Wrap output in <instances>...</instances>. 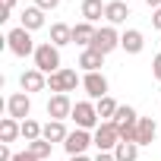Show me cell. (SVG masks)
<instances>
[{"mask_svg":"<svg viewBox=\"0 0 161 161\" xmlns=\"http://www.w3.org/2000/svg\"><path fill=\"white\" fill-rule=\"evenodd\" d=\"M32 57H35V69H41L44 76H54L57 69H63V66H60V47H54L51 41L38 44Z\"/></svg>","mask_w":161,"mask_h":161,"instance_id":"cell-1","label":"cell"},{"mask_svg":"<svg viewBox=\"0 0 161 161\" xmlns=\"http://www.w3.org/2000/svg\"><path fill=\"white\" fill-rule=\"evenodd\" d=\"M69 117L76 120V130H98V123H101L95 101H76Z\"/></svg>","mask_w":161,"mask_h":161,"instance_id":"cell-2","label":"cell"},{"mask_svg":"<svg viewBox=\"0 0 161 161\" xmlns=\"http://www.w3.org/2000/svg\"><path fill=\"white\" fill-rule=\"evenodd\" d=\"M7 47H10L16 57H29V54H35L38 44L32 41V32L19 25V29H10V32H7Z\"/></svg>","mask_w":161,"mask_h":161,"instance_id":"cell-3","label":"cell"},{"mask_svg":"<svg viewBox=\"0 0 161 161\" xmlns=\"http://www.w3.org/2000/svg\"><path fill=\"white\" fill-rule=\"evenodd\" d=\"M76 86H82V79L76 76V69H57L54 76H47V89L54 95H66V92H76Z\"/></svg>","mask_w":161,"mask_h":161,"instance_id":"cell-4","label":"cell"},{"mask_svg":"<svg viewBox=\"0 0 161 161\" xmlns=\"http://www.w3.org/2000/svg\"><path fill=\"white\" fill-rule=\"evenodd\" d=\"M92 139H95V148L98 152H114L120 145V130L111 120H104V123H98V130L92 133Z\"/></svg>","mask_w":161,"mask_h":161,"instance_id":"cell-5","label":"cell"},{"mask_svg":"<svg viewBox=\"0 0 161 161\" xmlns=\"http://www.w3.org/2000/svg\"><path fill=\"white\" fill-rule=\"evenodd\" d=\"M7 114L13 117V120H29V114H32V98L25 95V92H13L10 98H7Z\"/></svg>","mask_w":161,"mask_h":161,"instance_id":"cell-6","label":"cell"},{"mask_svg":"<svg viewBox=\"0 0 161 161\" xmlns=\"http://www.w3.org/2000/svg\"><path fill=\"white\" fill-rule=\"evenodd\" d=\"M92 47L98 51V54H111V51H117L120 47V35H117V29L114 25H104V29H98V35H95V41H92Z\"/></svg>","mask_w":161,"mask_h":161,"instance_id":"cell-7","label":"cell"},{"mask_svg":"<svg viewBox=\"0 0 161 161\" xmlns=\"http://www.w3.org/2000/svg\"><path fill=\"white\" fill-rule=\"evenodd\" d=\"M82 89H86V95L92 101H101L108 95V76L104 73H86L82 76Z\"/></svg>","mask_w":161,"mask_h":161,"instance_id":"cell-8","label":"cell"},{"mask_svg":"<svg viewBox=\"0 0 161 161\" xmlns=\"http://www.w3.org/2000/svg\"><path fill=\"white\" fill-rule=\"evenodd\" d=\"M89 145H95V139H92L89 130H73V133L66 136V142H63V148L69 152V158H73V155H86Z\"/></svg>","mask_w":161,"mask_h":161,"instance_id":"cell-9","label":"cell"},{"mask_svg":"<svg viewBox=\"0 0 161 161\" xmlns=\"http://www.w3.org/2000/svg\"><path fill=\"white\" fill-rule=\"evenodd\" d=\"M19 86H22L25 95H29V92H44V89H47V76L32 66V69H25V73L19 76Z\"/></svg>","mask_w":161,"mask_h":161,"instance_id":"cell-10","label":"cell"},{"mask_svg":"<svg viewBox=\"0 0 161 161\" xmlns=\"http://www.w3.org/2000/svg\"><path fill=\"white\" fill-rule=\"evenodd\" d=\"M69 114H73L69 95H51V101H47V117H51V120H66Z\"/></svg>","mask_w":161,"mask_h":161,"instance_id":"cell-11","label":"cell"},{"mask_svg":"<svg viewBox=\"0 0 161 161\" xmlns=\"http://www.w3.org/2000/svg\"><path fill=\"white\" fill-rule=\"evenodd\" d=\"M155 136H158L155 117H139V126H136V145H152Z\"/></svg>","mask_w":161,"mask_h":161,"instance_id":"cell-12","label":"cell"},{"mask_svg":"<svg viewBox=\"0 0 161 161\" xmlns=\"http://www.w3.org/2000/svg\"><path fill=\"white\" fill-rule=\"evenodd\" d=\"M95 35H98V29H95L92 22H76V25H73V41L82 47V51H86V47H92Z\"/></svg>","mask_w":161,"mask_h":161,"instance_id":"cell-13","label":"cell"},{"mask_svg":"<svg viewBox=\"0 0 161 161\" xmlns=\"http://www.w3.org/2000/svg\"><path fill=\"white\" fill-rule=\"evenodd\" d=\"M19 25H22V29H29V32L44 29V10H38V7H25V10H22V16H19Z\"/></svg>","mask_w":161,"mask_h":161,"instance_id":"cell-14","label":"cell"},{"mask_svg":"<svg viewBox=\"0 0 161 161\" xmlns=\"http://www.w3.org/2000/svg\"><path fill=\"white\" fill-rule=\"evenodd\" d=\"M66 136H69V130L63 126V120H47V123H44V130H41V139H47L51 145L66 142Z\"/></svg>","mask_w":161,"mask_h":161,"instance_id":"cell-15","label":"cell"},{"mask_svg":"<svg viewBox=\"0 0 161 161\" xmlns=\"http://www.w3.org/2000/svg\"><path fill=\"white\" fill-rule=\"evenodd\" d=\"M120 47H123L126 54H139V51L145 47V38H142V32H139V29H126V32L120 35Z\"/></svg>","mask_w":161,"mask_h":161,"instance_id":"cell-16","label":"cell"},{"mask_svg":"<svg viewBox=\"0 0 161 161\" xmlns=\"http://www.w3.org/2000/svg\"><path fill=\"white\" fill-rule=\"evenodd\" d=\"M101 63H104V54H98L95 47H86L82 54H79V66H82L86 73H101Z\"/></svg>","mask_w":161,"mask_h":161,"instance_id":"cell-17","label":"cell"},{"mask_svg":"<svg viewBox=\"0 0 161 161\" xmlns=\"http://www.w3.org/2000/svg\"><path fill=\"white\" fill-rule=\"evenodd\" d=\"M51 44H54V47H66V44H73V25H66V22H54V25H51Z\"/></svg>","mask_w":161,"mask_h":161,"instance_id":"cell-18","label":"cell"},{"mask_svg":"<svg viewBox=\"0 0 161 161\" xmlns=\"http://www.w3.org/2000/svg\"><path fill=\"white\" fill-rule=\"evenodd\" d=\"M104 10H108V3H101V0H82V10H79V13H82V22L95 25L104 16Z\"/></svg>","mask_w":161,"mask_h":161,"instance_id":"cell-19","label":"cell"},{"mask_svg":"<svg viewBox=\"0 0 161 161\" xmlns=\"http://www.w3.org/2000/svg\"><path fill=\"white\" fill-rule=\"evenodd\" d=\"M126 16H130V7L123 3V0H111V3H108V10H104V19H108L111 25L126 22Z\"/></svg>","mask_w":161,"mask_h":161,"instance_id":"cell-20","label":"cell"},{"mask_svg":"<svg viewBox=\"0 0 161 161\" xmlns=\"http://www.w3.org/2000/svg\"><path fill=\"white\" fill-rule=\"evenodd\" d=\"M111 123H114L117 130H123V126H136V123H139V114H136V108H130V104H120Z\"/></svg>","mask_w":161,"mask_h":161,"instance_id":"cell-21","label":"cell"},{"mask_svg":"<svg viewBox=\"0 0 161 161\" xmlns=\"http://www.w3.org/2000/svg\"><path fill=\"white\" fill-rule=\"evenodd\" d=\"M16 136H22V123L13 120V117H3L0 120V142H16Z\"/></svg>","mask_w":161,"mask_h":161,"instance_id":"cell-22","label":"cell"},{"mask_svg":"<svg viewBox=\"0 0 161 161\" xmlns=\"http://www.w3.org/2000/svg\"><path fill=\"white\" fill-rule=\"evenodd\" d=\"M95 108H98V117H101V123H104V120H114V114H117L120 104H117L111 95H104L101 101H95Z\"/></svg>","mask_w":161,"mask_h":161,"instance_id":"cell-23","label":"cell"},{"mask_svg":"<svg viewBox=\"0 0 161 161\" xmlns=\"http://www.w3.org/2000/svg\"><path fill=\"white\" fill-rule=\"evenodd\" d=\"M114 158H117V161H136V158H139V145H136V142H120V145L114 148Z\"/></svg>","mask_w":161,"mask_h":161,"instance_id":"cell-24","label":"cell"},{"mask_svg":"<svg viewBox=\"0 0 161 161\" xmlns=\"http://www.w3.org/2000/svg\"><path fill=\"white\" fill-rule=\"evenodd\" d=\"M41 130H44V126H41L38 120H32V117H29V120H22V139H25V142L41 139Z\"/></svg>","mask_w":161,"mask_h":161,"instance_id":"cell-25","label":"cell"},{"mask_svg":"<svg viewBox=\"0 0 161 161\" xmlns=\"http://www.w3.org/2000/svg\"><path fill=\"white\" fill-rule=\"evenodd\" d=\"M25 148L41 161V158H51V142L47 139H35V142H25Z\"/></svg>","mask_w":161,"mask_h":161,"instance_id":"cell-26","label":"cell"},{"mask_svg":"<svg viewBox=\"0 0 161 161\" xmlns=\"http://www.w3.org/2000/svg\"><path fill=\"white\" fill-rule=\"evenodd\" d=\"M35 7L47 13V10H57V7H60V0H35Z\"/></svg>","mask_w":161,"mask_h":161,"instance_id":"cell-27","label":"cell"},{"mask_svg":"<svg viewBox=\"0 0 161 161\" xmlns=\"http://www.w3.org/2000/svg\"><path fill=\"white\" fill-rule=\"evenodd\" d=\"M152 76L161 82V54H155V60H152Z\"/></svg>","mask_w":161,"mask_h":161,"instance_id":"cell-28","label":"cell"},{"mask_svg":"<svg viewBox=\"0 0 161 161\" xmlns=\"http://www.w3.org/2000/svg\"><path fill=\"white\" fill-rule=\"evenodd\" d=\"M13 161H38V158H35V155L25 148V152H16V155H13Z\"/></svg>","mask_w":161,"mask_h":161,"instance_id":"cell-29","label":"cell"},{"mask_svg":"<svg viewBox=\"0 0 161 161\" xmlns=\"http://www.w3.org/2000/svg\"><path fill=\"white\" fill-rule=\"evenodd\" d=\"M0 161H13V152H10L7 142H0Z\"/></svg>","mask_w":161,"mask_h":161,"instance_id":"cell-30","label":"cell"},{"mask_svg":"<svg viewBox=\"0 0 161 161\" xmlns=\"http://www.w3.org/2000/svg\"><path fill=\"white\" fill-rule=\"evenodd\" d=\"M152 29H158V32H161V10H155V13H152Z\"/></svg>","mask_w":161,"mask_h":161,"instance_id":"cell-31","label":"cell"},{"mask_svg":"<svg viewBox=\"0 0 161 161\" xmlns=\"http://www.w3.org/2000/svg\"><path fill=\"white\" fill-rule=\"evenodd\" d=\"M95 161H117V158H114V152H98Z\"/></svg>","mask_w":161,"mask_h":161,"instance_id":"cell-32","label":"cell"},{"mask_svg":"<svg viewBox=\"0 0 161 161\" xmlns=\"http://www.w3.org/2000/svg\"><path fill=\"white\" fill-rule=\"evenodd\" d=\"M145 3H148L152 10H161V0H145Z\"/></svg>","mask_w":161,"mask_h":161,"instance_id":"cell-33","label":"cell"},{"mask_svg":"<svg viewBox=\"0 0 161 161\" xmlns=\"http://www.w3.org/2000/svg\"><path fill=\"white\" fill-rule=\"evenodd\" d=\"M69 161H95V158H86V155H73Z\"/></svg>","mask_w":161,"mask_h":161,"instance_id":"cell-34","label":"cell"}]
</instances>
